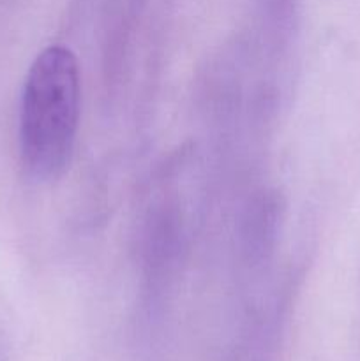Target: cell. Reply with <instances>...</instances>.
Returning <instances> with one entry per match:
<instances>
[{"instance_id":"1","label":"cell","mask_w":360,"mask_h":361,"mask_svg":"<svg viewBox=\"0 0 360 361\" xmlns=\"http://www.w3.org/2000/svg\"><path fill=\"white\" fill-rule=\"evenodd\" d=\"M81 83L74 53L48 46L28 69L20 104V152L28 175L52 180L69 166L80 126Z\"/></svg>"}]
</instances>
